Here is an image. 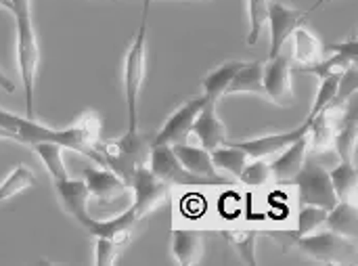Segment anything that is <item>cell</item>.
<instances>
[{"label": "cell", "instance_id": "cell-1", "mask_svg": "<svg viewBox=\"0 0 358 266\" xmlns=\"http://www.w3.org/2000/svg\"><path fill=\"white\" fill-rule=\"evenodd\" d=\"M13 2V17H15V52H17V67L23 82V99H25V115H34V92H36V78L40 67V44L34 29L31 19V0H10Z\"/></svg>", "mask_w": 358, "mask_h": 266}, {"label": "cell", "instance_id": "cell-2", "mask_svg": "<svg viewBox=\"0 0 358 266\" xmlns=\"http://www.w3.org/2000/svg\"><path fill=\"white\" fill-rule=\"evenodd\" d=\"M149 6L151 0H143V13H141V25L136 29V36L126 52L124 61V101H126V113H128V130L126 134L138 132V107H141V92L147 76V31H149Z\"/></svg>", "mask_w": 358, "mask_h": 266}, {"label": "cell", "instance_id": "cell-3", "mask_svg": "<svg viewBox=\"0 0 358 266\" xmlns=\"http://www.w3.org/2000/svg\"><path fill=\"white\" fill-rule=\"evenodd\" d=\"M302 254H306L308 258L323 262V265H348L355 262L357 256V241L346 239L334 231H315L302 237H296L292 241Z\"/></svg>", "mask_w": 358, "mask_h": 266}, {"label": "cell", "instance_id": "cell-4", "mask_svg": "<svg viewBox=\"0 0 358 266\" xmlns=\"http://www.w3.org/2000/svg\"><path fill=\"white\" fill-rule=\"evenodd\" d=\"M294 183L298 187L300 204L319 206L325 210H331L338 204V195L334 191L329 172L315 158H306L304 166L294 176Z\"/></svg>", "mask_w": 358, "mask_h": 266}, {"label": "cell", "instance_id": "cell-5", "mask_svg": "<svg viewBox=\"0 0 358 266\" xmlns=\"http://www.w3.org/2000/svg\"><path fill=\"white\" fill-rule=\"evenodd\" d=\"M149 168L155 176L166 181L170 187H222L229 185V181L222 178H201L191 174L182 168V164L176 160L172 147L168 145H155L149 151Z\"/></svg>", "mask_w": 358, "mask_h": 266}, {"label": "cell", "instance_id": "cell-6", "mask_svg": "<svg viewBox=\"0 0 358 266\" xmlns=\"http://www.w3.org/2000/svg\"><path fill=\"white\" fill-rule=\"evenodd\" d=\"M128 185L134 193L132 210L138 220L145 218L147 214H151L153 210L162 208L170 200V185L166 181H162L159 176H155L151 172V168L145 164H141L132 172Z\"/></svg>", "mask_w": 358, "mask_h": 266}, {"label": "cell", "instance_id": "cell-7", "mask_svg": "<svg viewBox=\"0 0 358 266\" xmlns=\"http://www.w3.org/2000/svg\"><path fill=\"white\" fill-rule=\"evenodd\" d=\"M206 103V97H195L191 101H187L185 105H180L174 113H170V118L164 122V126L159 128L157 136L153 139L151 147L155 145H180V143H187L189 141V134H191V128H193V122L197 118V113L201 111Z\"/></svg>", "mask_w": 358, "mask_h": 266}, {"label": "cell", "instance_id": "cell-8", "mask_svg": "<svg viewBox=\"0 0 358 266\" xmlns=\"http://www.w3.org/2000/svg\"><path fill=\"white\" fill-rule=\"evenodd\" d=\"M308 17L306 10L300 8H292L279 0H273L268 6V25H271V50H268V59L281 55L283 46L287 44V40L292 38V34L300 27V23Z\"/></svg>", "mask_w": 358, "mask_h": 266}, {"label": "cell", "instance_id": "cell-9", "mask_svg": "<svg viewBox=\"0 0 358 266\" xmlns=\"http://www.w3.org/2000/svg\"><path fill=\"white\" fill-rule=\"evenodd\" d=\"M262 86H264V97L271 99V103L279 107H292L296 103L294 84H292V67H289L287 57L277 55L268 59V63L264 65Z\"/></svg>", "mask_w": 358, "mask_h": 266}, {"label": "cell", "instance_id": "cell-10", "mask_svg": "<svg viewBox=\"0 0 358 266\" xmlns=\"http://www.w3.org/2000/svg\"><path fill=\"white\" fill-rule=\"evenodd\" d=\"M308 126L310 122L304 120L298 128L289 130V132H273V134H264V136H256V139H250V141H224L227 145H233L241 151H245L250 158H273L277 153H281L285 147H289L292 143H296L298 139H302L306 132H308Z\"/></svg>", "mask_w": 358, "mask_h": 266}, {"label": "cell", "instance_id": "cell-11", "mask_svg": "<svg viewBox=\"0 0 358 266\" xmlns=\"http://www.w3.org/2000/svg\"><path fill=\"white\" fill-rule=\"evenodd\" d=\"M216 105H218L216 101L206 99V103H203L201 111L197 113V118L193 122V128H191V134H195L197 141L201 143V147L208 149V151L220 147L227 141V126L220 120V115L216 111Z\"/></svg>", "mask_w": 358, "mask_h": 266}, {"label": "cell", "instance_id": "cell-12", "mask_svg": "<svg viewBox=\"0 0 358 266\" xmlns=\"http://www.w3.org/2000/svg\"><path fill=\"white\" fill-rule=\"evenodd\" d=\"M84 183L90 193V197L99 202H113L120 195H124L130 185L111 168H84Z\"/></svg>", "mask_w": 358, "mask_h": 266}, {"label": "cell", "instance_id": "cell-13", "mask_svg": "<svg viewBox=\"0 0 358 266\" xmlns=\"http://www.w3.org/2000/svg\"><path fill=\"white\" fill-rule=\"evenodd\" d=\"M55 185V191L65 208V212L69 216H73L82 227L88 225V220L92 218L90 212H88V202H90V193L86 189V183L84 181H73V178H63V181H57L52 183Z\"/></svg>", "mask_w": 358, "mask_h": 266}, {"label": "cell", "instance_id": "cell-14", "mask_svg": "<svg viewBox=\"0 0 358 266\" xmlns=\"http://www.w3.org/2000/svg\"><path fill=\"white\" fill-rule=\"evenodd\" d=\"M306 134L302 139H298L296 143H292L289 147H285L281 153H277L275 162L271 164L273 178H277L279 183L294 181V176L304 166V162L308 158V139H306Z\"/></svg>", "mask_w": 358, "mask_h": 266}, {"label": "cell", "instance_id": "cell-15", "mask_svg": "<svg viewBox=\"0 0 358 266\" xmlns=\"http://www.w3.org/2000/svg\"><path fill=\"white\" fill-rule=\"evenodd\" d=\"M136 223H138V218H136V214H134V210L130 206L124 214H120L115 218H109V220L90 218L84 229H88L90 235H94V237H109V239H115V241L126 246L130 241V235H132Z\"/></svg>", "mask_w": 358, "mask_h": 266}, {"label": "cell", "instance_id": "cell-16", "mask_svg": "<svg viewBox=\"0 0 358 266\" xmlns=\"http://www.w3.org/2000/svg\"><path fill=\"white\" fill-rule=\"evenodd\" d=\"M172 151H174L176 160L182 164V168L189 170L191 174L201 176V178H222L218 174V170L214 168L208 149L195 147L189 143H180V145H172Z\"/></svg>", "mask_w": 358, "mask_h": 266}, {"label": "cell", "instance_id": "cell-17", "mask_svg": "<svg viewBox=\"0 0 358 266\" xmlns=\"http://www.w3.org/2000/svg\"><path fill=\"white\" fill-rule=\"evenodd\" d=\"M172 254L176 262L182 266H193L201 260L203 254V237L191 229H176L172 233Z\"/></svg>", "mask_w": 358, "mask_h": 266}, {"label": "cell", "instance_id": "cell-18", "mask_svg": "<svg viewBox=\"0 0 358 266\" xmlns=\"http://www.w3.org/2000/svg\"><path fill=\"white\" fill-rule=\"evenodd\" d=\"M329 231L357 241L358 237V208L352 202H338L329 212H327V223Z\"/></svg>", "mask_w": 358, "mask_h": 266}, {"label": "cell", "instance_id": "cell-19", "mask_svg": "<svg viewBox=\"0 0 358 266\" xmlns=\"http://www.w3.org/2000/svg\"><path fill=\"white\" fill-rule=\"evenodd\" d=\"M262 76H264V63L262 61H250L243 63L235 78L231 80L227 94H239V92H250V94H260L264 97V86H262Z\"/></svg>", "mask_w": 358, "mask_h": 266}, {"label": "cell", "instance_id": "cell-20", "mask_svg": "<svg viewBox=\"0 0 358 266\" xmlns=\"http://www.w3.org/2000/svg\"><path fill=\"white\" fill-rule=\"evenodd\" d=\"M334 191L338 195V202H352L357 204L358 200V172L355 168V162H340L329 172Z\"/></svg>", "mask_w": 358, "mask_h": 266}, {"label": "cell", "instance_id": "cell-21", "mask_svg": "<svg viewBox=\"0 0 358 266\" xmlns=\"http://www.w3.org/2000/svg\"><path fill=\"white\" fill-rule=\"evenodd\" d=\"M241 65H243L241 61H227L220 67H216L212 74H208L201 80V84H203V97L218 103L227 94V88H229L231 80L235 78V74H237V69Z\"/></svg>", "mask_w": 358, "mask_h": 266}, {"label": "cell", "instance_id": "cell-22", "mask_svg": "<svg viewBox=\"0 0 358 266\" xmlns=\"http://www.w3.org/2000/svg\"><path fill=\"white\" fill-rule=\"evenodd\" d=\"M292 36H294V61H298L300 65H315L323 59L325 55L323 44L313 31L298 27Z\"/></svg>", "mask_w": 358, "mask_h": 266}, {"label": "cell", "instance_id": "cell-23", "mask_svg": "<svg viewBox=\"0 0 358 266\" xmlns=\"http://www.w3.org/2000/svg\"><path fill=\"white\" fill-rule=\"evenodd\" d=\"M210 158H212V164H214V168L218 172H227L231 176H239L241 170L245 168V164L252 160L245 151H241V149H237L233 145H227V143L212 149Z\"/></svg>", "mask_w": 358, "mask_h": 266}, {"label": "cell", "instance_id": "cell-24", "mask_svg": "<svg viewBox=\"0 0 358 266\" xmlns=\"http://www.w3.org/2000/svg\"><path fill=\"white\" fill-rule=\"evenodd\" d=\"M31 149L36 151V155L42 160L46 172L50 174L52 183L57 181H63L67 178V168H65V160H63V147L57 145V143H50V141H40V143H34Z\"/></svg>", "mask_w": 358, "mask_h": 266}, {"label": "cell", "instance_id": "cell-25", "mask_svg": "<svg viewBox=\"0 0 358 266\" xmlns=\"http://www.w3.org/2000/svg\"><path fill=\"white\" fill-rule=\"evenodd\" d=\"M222 239H227L235 250L237 254L241 256V260L245 265L256 266L258 265V258H256V244H258V231L256 229H224L222 233Z\"/></svg>", "mask_w": 358, "mask_h": 266}, {"label": "cell", "instance_id": "cell-26", "mask_svg": "<svg viewBox=\"0 0 358 266\" xmlns=\"http://www.w3.org/2000/svg\"><path fill=\"white\" fill-rule=\"evenodd\" d=\"M34 185H36V174L23 164L15 166L10 170V174L0 183V204L13 200L15 195L23 193L27 189H31Z\"/></svg>", "mask_w": 358, "mask_h": 266}, {"label": "cell", "instance_id": "cell-27", "mask_svg": "<svg viewBox=\"0 0 358 266\" xmlns=\"http://www.w3.org/2000/svg\"><path fill=\"white\" fill-rule=\"evenodd\" d=\"M327 212L325 208H319V206H308V204H300V212H298V229L294 233L287 235L289 244L296 239V237H302V235H308V233H315L319 229L325 227L327 223Z\"/></svg>", "mask_w": 358, "mask_h": 266}, {"label": "cell", "instance_id": "cell-28", "mask_svg": "<svg viewBox=\"0 0 358 266\" xmlns=\"http://www.w3.org/2000/svg\"><path fill=\"white\" fill-rule=\"evenodd\" d=\"M357 118L348 115L340 128H336V136H334V149L338 151L342 162H352L355 158V149H357Z\"/></svg>", "mask_w": 358, "mask_h": 266}, {"label": "cell", "instance_id": "cell-29", "mask_svg": "<svg viewBox=\"0 0 358 266\" xmlns=\"http://www.w3.org/2000/svg\"><path fill=\"white\" fill-rule=\"evenodd\" d=\"M342 74H344V71H342ZM342 74H334V76H327V78H321V80H319V90H317L315 103H313V107H310V111H308V115H306L308 122H310L315 115H319L321 111L334 107L336 97H338V88H340Z\"/></svg>", "mask_w": 358, "mask_h": 266}, {"label": "cell", "instance_id": "cell-30", "mask_svg": "<svg viewBox=\"0 0 358 266\" xmlns=\"http://www.w3.org/2000/svg\"><path fill=\"white\" fill-rule=\"evenodd\" d=\"M352 65H357V61H352V59H348V57H344L340 52H334L331 59H327V61L321 59L315 65H302L296 71L298 74H310V76H317L321 80V78H327V76H334V74H342Z\"/></svg>", "mask_w": 358, "mask_h": 266}, {"label": "cell", "instance_id": "cell-31", "mask_svg": "<svg viewBox=\"0 0 358 266\" xmlns=\"http://www.w3.org/2000/svg\"><path fill=\"white\" fill-rule=\"evenodd\" d=\"M268 6H271V0H248V17H250L248 44L250 46L258 44V38L268 21Z\"/></svg>", "mask_w": 358, "mask_h": 266}, {"label": "cell", "instance_id": "cell-32", "mask_svg": "<svg viewBox=\"0 0 358 266\" xmlns=\"http://www.w3.org/2000/svg\"><path fill=\"white\" fill-rule=\"evenodd\" d=\"M237 178L248 187H264L273 178L271 164L262 158H252Z\"/></svg>", "mask_w": 358, "mask_h": 266}, {"label": "cell", "instance_id": "cell-33", "mask_svg": "<svg viewBox=\"0 0 358 266\" xmlns=\"http://www.w3.org/2000/svg\"><path fill=\"white\" fill-rule=\"evenodd\" d=\"M124 248V244L109 239V237H96L94 244V265L96 266H111L115 265L120 250Z\"/></svg>", "mask_w": 358, "mask_h": 266}, {"label": "cell", "instance_id": "cell-34", "mask_svg": "<svg viewBox=\"0 0 358 266\" xmlns=\"http://www.w3.org/2000/svg\"><path fill=\"white\" fill-rule=\"evenodd\" d=\"M323 50H329V52H340L352 61L358 63V42L357 34H352L346 42H331V44H323Z\"/></svg>", "mask_w": 358, "mask_h": 266}, {"label": "cell", "instance_id": "cell-35", "mask_svg": "<svg viewBox=\"0 0 358 266\" xmlns=\"http://www.w3.org/2000/svg\"><path fill=\"white\" fill-rule=\"evenodd\" d=\"M0 88L2 90H6V92H15V84H13V80L0 69Z\"/></svg>", "mask_w": 358, "mask_h": 266}, {"label": "cell", "instance_id": "cell-36", "mask_svg": "<svg viewBox=\"0 0 358 266\" xmlns=\"http://www.w3.org/2000/svg\"><path fill=\"white\" fill-rule=\"evenodd\" d=\"M327 2H331V0H317V2H315V4H313V6H310L308 10H306V13L310 15V13H315V10H319V8H321L323 4H327Z\"/></svg>", "mask_w": 358, "mask_h": 266}, {"label": "cell", "instance_id": "cell-37", "mask_svg": "<svg viewBox=\"0 0 358 266\" xmlns=\"http://www.w3.org/2000/svg\"><path fill=\"white\" fill-rule=\"evenodd\" d=\"M0 8H4V10H13V2L10 0H0Z\"/></svg>", "mask_w": 358, "mask_h": 266}, {"label": "cell", "instance_id": "cell-38", "mask_svg": "<svg viewBox=\"0 0 358 266\" xmlns=\"http://www.w3.org/2000/svg\"><path fill=\"white\" fill-rule=\"evenodd\" d=\"M0 139H8V134H6V132H4L2 128H0Z\"/></svg>", "mask_w": 358, "mask_h": 266}]
</instances>
